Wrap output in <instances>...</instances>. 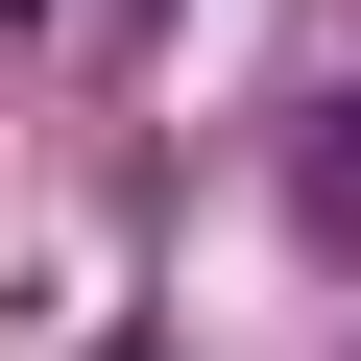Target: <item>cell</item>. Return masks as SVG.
<instances>
[{
    "instance_id": "cell-1",
    "label": "cell",
    "mask_w": 361,
    "mask_h": 361,
    "mask_svg": "<svg viewBox=\"0 0 361 361\" xmlns=\"http://www.w3.org/2000/svg\"><path fill=\"white\" fill-rule=\"evenodd\" d=\"M289 193H313V241H361V97L313 121V169H289Z\"/></svg>"
}]
</instances>
